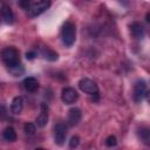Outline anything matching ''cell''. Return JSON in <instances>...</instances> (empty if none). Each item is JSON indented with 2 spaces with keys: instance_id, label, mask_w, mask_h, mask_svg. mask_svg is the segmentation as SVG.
Listing matches in <instances>:
<instances>
[{
  "instance_id": "cell-1",
  "label": "cell",
  "mask_w": 150,
  "mask_h": 150,
  "mask_svg": "<svg viewBox=\"0 0 150 150\" xmlns=\"http://www.w3.org/2000/svg\"><path fill=\"white\" fill-rule=\"evenodd\" d=\"M61 36H62V41L67 47H70L76 39V28L75 25L70 21L66 22L62 27V32H61Z\"/></svg>"
},
{
  "instance_id": "cell-2",
  "label": "cell",
  "mask_w": 150,
  "mask_h": 150,
  "mask_svg": "<svg viewBox=\"0 0 150 150\" xmlns=\"http://www.w3.org/2000/svg\"><path fill=\"white\" fill-rule=\"evenodd\" d=\"M1 56H2V61L4 63L11 68V67H14L16 64L20 63V57H19V52L14 48V47H7L2 50L1 53Z\"/></svg>"
},
{
  "instance_id": "cell-3",
  "label": "cell",
  "mask_w": 150,
  "mask_h": 150,
  "mask_svg": "<svg viewBox=\"0 0 150 150\" xmlns=\"http://www.w3.org/2000/svg\"><path fill=\"white\" fill-rule=\"evenodd\" d=\"M79 87L86 94H89V95H93V96H97L98 95L97 84L94 81L89 80V79H81L79 81Z\"/></svg>"
},
{
  "instance_id": "cell-4",
  "label": "cell",
  "mask_w": 150,
  "mask_h": 150,
  "mask_svg": "<svg viewBox=\"0 0 150 150\" xmlns=\"http://www.w3.org/2000/svg\"><path fill=\"white\" fill-rule=\"evenodd\" d=\"M50 6V0H40L35 4H33V6L28 9V15L30 18L38 16L41 13H43L46 9H48Z\"/></svg>"
},
{
  "instance_id": "cell-5",
  "label": "cell",
  "mask_w": 150,
  "mask_h": 150,
  "mask_svg": "<svg viewBox=\"0 0 150 150\" xmlns=\"http://www.w3.org/2000/svg\"><path fill=\"white\" fill-rule=\"evenodd\" d=\"M67 137V125L64 123H57L54 127V139L57 145H62Z\"/></svg>"
},
{
  "instance_id": "cell-6",
  "label": "cell",
  "mask_w": 150,
  "mask_h": 150,
  "mask_svg": "<svg viewBox=\"0 0 150 150\" xmlns=\"http://www.w3.org/2000/svg\"><path fill=\"white\" fill-rule=\"evenodd\" d=\"M145 94H146V84L144 81L139 80L135 83L134 86V100L135 102H141L144 97H145Z\"/></svg>"
},
{
  "instance_id": "cell-7",
  "label": "cell",
  "mask_w": 150,
  "mask_h": 150,
  "mask_svg": "<svg viewBox=\"0 0 150 150\" xmlns=\"http://www.w3.org/2000/svg\"><path fill=\"white\" fill-rule=\"evenodd\" d=\"M61 98H62V101L66 104H71V103H74L79 98V94H77V91L74 88L67 87V88H63L62 89Z\"/></svg>"
},
{
  "instance_id": "cell-8",
  "label": "cell",
  "mask_w": 150,
  "mask_h": 150,
  "mask_svg": "<svg viewBox=\"0 0 150 150\" xmlns=\"http://www.w3.org/2000/svg\"><path fill=\"white\" fill-rule=\"evenodd\" d=\"M1 16H2L4 22L7 23V25H11L14 21V15H13V12H12L11 7L7 6L4 2L1 4Z\"/></svg>"
},
{
  "instance_id": "cell-9",
  "label": "cell",
  "mask_w": 150,
  "mask_h": 150,
  "mask_svg": "<svg viewBox=\"0 0 150 150\" xmlns=\"http://www.w3.org/2000/svg\"><path fill=\"white\" fill-rule=\"evenodd\" d=\"M81 116H82V114H81V110L79 108H71L68 111V124L71 127L76 125L80 122Z\"/></svg>"
},
{
  "instance_id": "cell-10",
  "label": "cell",
  "mask_w": 150,
  "mask_h": 150,
  "mask_svg": "<svg viewBox=\"0 0 150 150\" xmlns=\"http://www.w3.org/2000/svg\"><path fill=\"white\" fill-rule=\"evenodd\" d=\"M48 122V108L46 104H41V112L40 115L36 117V124L40 128H43Z\"/></svg>"
},
{
  "instance_id": "cell-11",
  "label": "cell",
  "mask_w": 150,
  "mask_h": 150,
  "mask_svg": "<svg viewBox=\"0 0 150 150\" xmlns=\"http://www.w3.org/2000/svg\"><path fill=\"white\" fill-rule=\"evenodd\" d=\"M130 30H131V34H132V36H134L135 39H137V40L143 39V36H144V28H143V26H142L139 22H134V23H131Z\"/></svg>"
},
{
  "instance_id": "cell-12",
  "label": "cell",
  "mask_w": 150,
  "mask_h": 150,
  "mask_svg": "<svg viewBox=\"0 0 150 150\" xmlns=\"http://www.w3.org/2000/svg\"><path fill=\"white\" fill-rule=\"evenodd\" d=\"M23 87H25V89H26L27 91L33 93V91L38 90V88H39V82H38V80H36L35 77L29 76V77H26V79L23 80Z\"/></svg>"
},
{
  "instance_id": "cell-13",
  "label": "cell",
  "mask_w": 150,
  "mask_h": 150,
  "mask_svg": "<svg viewBox=\"0 0 150 150\" xmlns=\"http://www.w3.org/2000/svg\"><path fill=\"white\" fill-rule=\"evenodd\" d=\"M23 108V100L21 96H16L13 98L12 104H11V111L13 114H20Z\"/></svg>"
},
{
  "instance_id": "cell-14",
  "label": "cell",
  "mask_w": 150,
  "mask_h": 150,
  "mask_svg": "<svg viewBox=\"0 0 150 150\" xmlns=\"http://www.w3.org/2000/svg\"><path fill=\"white\" fill-rule=\"evenodd\" d=\"M138 137L142 141V143L150 146V129H148V128L139 129L138 130Z\"/></svg>"
},
{
  "instance_id": "cell-15",
  "label": "cell",
  "mask_w": 150,
  "mask_h": 150,
  "mask_svg": "<svg viewBox=\"0 0 150 150\" xmlns=\"http://www.w3.org/2000/svg\"><path fill=\"white\" fill-rule=\"evenodd\" d=\"M2 137L8 142H14L16 139V132L12 127H7L2 131Z\"/></svg>"
},
{
  "instance_id": "cell-16",
  "label": "cell",
  "mask_w": 150,
  "mask_h": 150,
  "mask_svg": "<svg viewBox=\"0 0 150 150\" xmlns=\"http://www.w3.org/2000/svg\"><path fill=\"white\" fill-rule=\"evenodd\" d=\"M43 55H45V57H46L47 60H49V61H56L57 57H59L57 53L54 52V50H52V49H47V50H45V52H43Z\"/></svg>"
},
{
  "instance_id": "cell-17",
  "label": "cell",
  "mask_w": 150,
  "mask_h": 150,
  "mask_svg": "<svg viewBox=\"0 0 150 150\" xmlns=\"http://www.w3.org/2000/svg\"><path fill=\"white\" fill-rule=\"evenodd\" d=\"M8 70H9V73L13 74L14 76H20L21 74H23V68H22V66H21L20 63L16 64V66H14V67L8 68Z\"/></svg>"
},
{
  "instance_id": "cell-18",
  "label": "cell",
  "mask_w": 150,
  "mask_h": 150,
  "mask_svg": "<svg viewBox=\"0 0 150 150\" xmlns=\"http://www.w3.org/2000/svg\"><path fill=\"white\" fill-rule=\"evenodd\" d=\"M23 130H25V132L27 134V135H29V136H32V135H34L35 134V131H36V128H35V125L33 124V123H26L25 125H23Z\"/></svg>"
},
{
  "instance_id": "cell-19",
  "label": "cell",
  "mask_w": 150,
  "mask_h": 150,
  "mask_svg": "<svg viewBox=\"0 0 150 150\" xmlns=\"http://www.w3.org/2000/svg\"><path fill=\"white\" fill-rule=\"evenodd\" d=\"M33 0H19V6L23 9H29L33 5Z\"/></svg>"
},
{
  "instance_id": "cell-20",
  "label": "cell",
  "mask_w": 150,
  "mask_h": 150,
  "mask_svg": "<svg viewBox=\"0 0 150 150\" xmlns=\"http://www.w3.org/2000/svg\"><path fill=\"white\" fill-rule=\"evenodd\" d=\"M117 144V141H116V137L115 136H108L107 137V139H105V145L107 146H110V148H112V146H115Z\"/></svg>"
},
{
  "instance_id": "cell-21",
  "label": "cell",
  "mask_w": 150,
  "mask_h": 150,
  "mask_svg": "<svg viewBox=\"0 0 150 150\" xmlns=\"http://www.w3.org/2000/svg\"><path fill=\"white\" fill-rule=\"evenodd\" d=\"M79 143H80L79 136H73L71 139H70V142H69V146H70V148H76V146L79 145Z\"/></svg>"
},
{
  "instance_id": "cell-22",
  "label": "cell",
  "mask_w": 150,
  "mask_h": 150,
  "mask_svg": "<svg viewBox=\"0 0 150 150\" xmlns=\"http://www.w3.org/2000/svg\"><path fill=\"white\" fill-rule=\"evenodd\" d=\"M26 56H27V59H29V60H32V59H34L35 57V53H27L26 54Z\"/></svg>"
},
{
  "instance_id": "cell-23",
  "label": "cell",
  "mask_w": 150,
  "mask_h": 150,
  "mask_svg": "<svg viewBox=\"0 0 150 150\" xmlns=\"http://www.w3.org/2000/svg\"><path fill=\"white\" fill-rule=\"evenodd\" d=\"M145 98H146L148 103L150 104V90H149V91H146V94H145Z\"/></svg>"
},
{
  "instance_id": "cell-24",
  "label": "cell",
  "mask_w": 150,
  "mask_h": 150,
  "mask_svg": "<svg viewBox=\"0 0 150 150\" xmlns=\"http://www.w3.org/2000/svg\"><path fill=\"white\" fill-rule=\"evenodd\" d=\"M145 19H146V21L150 23V12H148V13H146V15H145Z\"/></svg>"
}]
</instances>
